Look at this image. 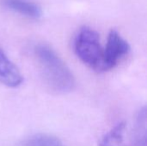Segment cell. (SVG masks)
Segmentation results:
<instances>
[{
    "label": "cell",
    "instance_id": "1",
    "mask_svg": "<svg viewBox=\"0 0 147 146\" xmlns=\"http://www.w3.org/2000/svg\"><path fill=\"white\" fill-rule=\"evenodd\" d=\"M34 54L44 83L50 90L57 94H66L73 90L74 76L50 46L39 44L34 46Z\"/></svg>",
    "mask_w": 147,
    "mask_h": 146
},
{
    "label": "cell",
    "instance_id": "2",
    "mask_svg": "<svg viewBox=\"0 0 147 146\" xmlns=\"http://www.w3.org/2000/svg\"><path fill=\"white\" fill-rule=\"evenodd\" d=\"M73 48L77 57L96 71H104L103 48L98 33L89 28H82L75 36Z\"/></svg>",
    "mask_w": 147,
    "mask_h": 146
},
{
    "label": "cell",
    "instance_id": "3",
    "mask_svg": "<svg viewBox=\"0 0 147 146\" xmlns=\"http://www.w3.org/2000/svg\"><path fill=\"white\" fill-rule=\"evenodd\" d=\"M128 42L116 31L111 30L109 34L105 48H103L104 71L114 69L130 52Z\"/></svg>",
    "mask_w": 147,
    "mask_h": 146
},
{
    "label": "cell",
    "instance_id": "4",
    "mask_svg": "<svg viewBox=\"0 0 147 146\" xmlns=\"http://www.w3.org/2000/svg\"><path fill=\"white\" fill-rule=\"evenodd\" d=\"M23 82L18 67L0 49V84L9 88H17Z\"/></svg>",
    "mask_w": 147,
    "mask_h": 146
},
{
    "label": "cell",
    "instance_id": "5",
    "mask_svg": "<svg viewBox=\"0 0 147 146\" xmlns=\"http://www.w3.org/2000/svg\"><path fill=\"white\" fill-rule=\"evenodd\" d=\"M1 3L6 9L28 18L39 19L42 15L40 5L31 0H1Z\"/></svg>",
    "mask_w": 147,
    "mask_h": 146
},
{
    "label": "cell",
    "instance_id": "6",
    "mask_svg": "<svg viewBox=\"0 0 147 146\" xmlns=\"http://www.w3.org/2000/svg\"><path fill=\"white\" fill-rule=\"evenodd\" d=\"M125 132L126 123L120 122L102 138L99 146H126L124 144Z\"/></svg>",
    "mask_w": 147,
    "mask_h": 146
},
{
    "label": "cell",
    "instance_id": "7",
    "mask_svg": "<svg viewBox=\"0 0 147 146\" xmlns=\"http://www.w3.org/2000/svg\"><path fill=\"white\" fill-rule=\"evenodd\" d=\"M135 146H146V108H141L136 117L134 126Z\"/></svg>",
    "mask_w": 147,
    "mask_h": 146
},
{
    "label": "cell",
    "instance_id": "8",
    "mask_svg": "<svg viewBox=\"0 0 147 146\" xmlns=\"http://www.w3.org/2000/svg\"><path fill=\"white\" fill-rule=\"evenodd\" d=\"M24 146H64L59 139L49 134H35L29 138Z\"/></svg>",
    "mask_w": 147,
    "mask_h": 146
}]
</instances>
